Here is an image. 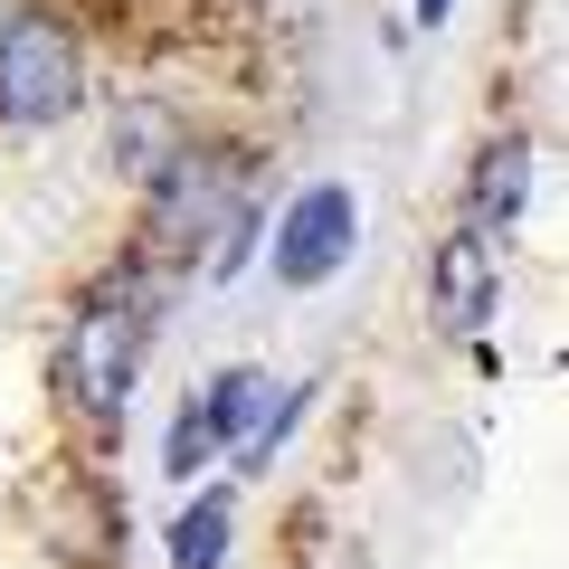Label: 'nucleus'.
I'll use <instances>...</instances> for the list:
<instances>
[{
  "label": "nucleus",
  "mask_w": 569,
  "mask_h": 569,
  "mask_svg": "<svg viewBox=\"0 0 569 569\" xmlns=\"http://www.w3.org/2000/svg\"><path fill=\"white\" fill-rule=\"evenodd\" d=\"M266 399H276V380H266V370H219V380H209L200 389V408H209V418H219V437H228V447H238V437H247V427H257V408Z\"/></svg>",
  "instance_id": "6e6552de"
},
{
  "label": "nucleus",
  "mask_w": 569,
  "mask_h": 569,
  "mask_svg": "<svg viewBox=\"0 0 569 569\" xmlns=\"http://www.w3.org/2000/svg\"><path fill=\"white\" fill-rule=\"evenodd\" d=\"M361 247V200H351L342 181H313V190H295L284 200V219H276V276L284 284H323V276H342V257Z\"/></svg>",
  "instance_id": "20e7f679"
},
{
  "label": "nucleus",
  "mask_w": 569,
  "mask_h": 569,
  "mask_svg": "<svg viewBox=\"0 0 569 569\" xmlns=\"http://www.w3.org/2000/svg\"><path fill=\"white\" fill-rule=\"evenodd\" d=\"M447 10H456V0H418V29H437V20H447Z\"/></svg>",
  "instance_id": "f8f14e48"
},
{
  "label": "nucleus",
  "mask_w": 569,
  "mask_h": 569,
  "mask_svg": "<svg viewBox=\"0 0 569 569\" xmlns=\"http://www.w3.org/2000/svg\"><path fill=\"white\" fill-rule=\"evenodd\" d=\"M305 399H313V389H276V399L257 408V427L228 447V466H238V475H266V466H276V447L295 437V418H305Z\"/></svg>",
  "instance_id": "1a4fd4ad"
},
{
  "label": "nucleus",
  "mask_w": 569,
  "mask_h": 569,
  "mask_svg": "<svg viewBox=\"0 0 569 569\" xmlns=\"http://www.w3.org/2000/svg\"><path fill=\"white\" fill-rule=\"evenodd\" d=\"M522 200H531V142L503 133V142H485V162H475V181H466V219L503 238V228L522 219Z\"/></svg>",
  "instance_id": "423d86ee"
},
{
  "label": "nucleus",
  "mask_w": 569,
  "mask_h": 569,
  "mask_svg": "<svg viewBox=\"0 0 569 569\" xmlns=\"http://www.w3.org/2000/svg\"><path fill=\"white\" fill-rule=\"evenodd\" d=\"M257 238V190L228 142H181L152 181H142V257L152 266H209V284H228Z\"/></svg>",
  "instance_id": "f03ea898"
},
{
  "label": "nucleus",
  "mask_w": 569,
  "mask_h": 569,
  "mask_svg": "<svg viewBox=\"0 0 569 569\" xmlns=\"http://www.w3.org/2000/svg\"><path fill=\"white\" fill-rule=\"evenodd\" d=\"M228 560V493H200L171 531V569H219Z\"/></svg>",
  "instance_id": "9d476101"
},
{
  "label": "nucleus",
  "mask_w": 569,
  "mask_h": 569,
  "mask_svg": "<svg viewBox=\"0 0 569 569\" xmlns=\"http://www.w3.org/2000/svg\"><path fill=\"white\" fill-rule=\"evenodd\" d=\"M209 456H228V437H219V418H209L200 399L171 418V447H162V475H181V485H200L209 475Z\"/></svg>",
  "instance_id": "9b49d317"
},
{
  "label": "nucleus",
  "mask_w": 569,
  "mask_h": 569,
  "mask_svg": "<svg viewBox=\"0 0 569 569\" xmlns=\"http://www.w3.org/2000/svg\"><path fill=\"white\" fill-rule=\"evenodd\" d=\"M181 142H190V133H181L171 114H152V104H142V114H114V162H123V181H152Z\"/></svg>",
  "instance_id": "0eeeda50"
},
{
  "label": "nucleus",
  "mask_w": 569,
  "mask_h": 569,
  "mask_svg": "<svg viewBox=\"0 0 569 569\" xmlns=\"http://www.w3.org/2000/svg\"><path fill=\"white\" fill-rule=\"evenodd\" d=\"M152 313H162V266L152 257L104 266L77 295V313L58 332V399L77 408L86 437H114L123 427V399H133L142 361H152Z\"/></svg>",
  "instance_id": "f257e3e1"
},
{
  "label": "nucleus",
  "mask_w": 569,
  "mask_h": 569,
  "mask_svg": "<svg viewBox=\"0 0 569 569\" xmlns=\"http://www.w3.org/2000/svg\"><path fill=\"white\" fill-rule=\"evenodd\" d=\"M86 104V48L67 20L48 10H10L0 20V123L10 133H39V123L77 114Z\"/></svg>",
  "instance_id": "7ed1b4c3"
},
{
  "label": "nucleus",
  "mask_w": 569,
  "mask_h": 569,
  "mask_svg": "<svg viewBox=\"0 0 569 569\" xmlns=\"http://www.w3.org/2000/svg\"><path fill=\"white\" fill-rule=\"evenodd\" d=\"M427 284H437V323H447V332H485L493 323V284H503V247H493V228H475V219L447 228Z\"/></svg>",
  "instance_id": "39448f33"
}]
</instances>
